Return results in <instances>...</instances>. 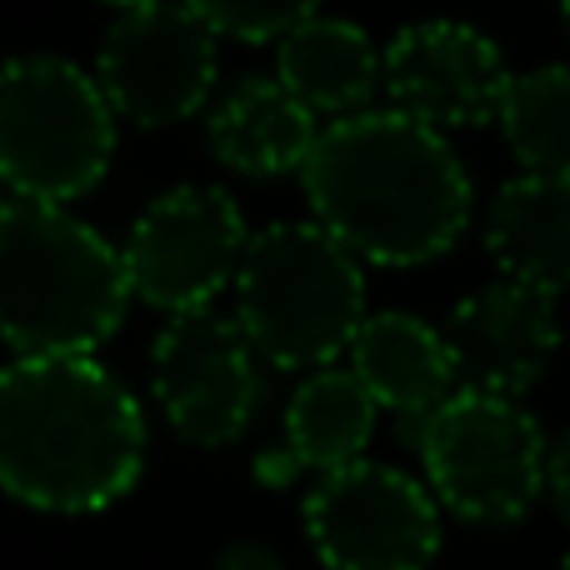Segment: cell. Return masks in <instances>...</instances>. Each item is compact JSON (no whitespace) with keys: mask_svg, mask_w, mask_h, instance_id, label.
I'll use <instances>...</instances> for the list:
<instances>
[{"mask_svg":"<svg viewBox=\"0 0 570 570\" xmlns=\"http://www.w3.org/2000/svg\"><path fill=\"white\" fill-rule=\"evenodd\" d=\"M216 26L190 0L116 16L96 56V76L116 116L140 130L200 116L216 90Z\"/></svg>","mask_w":570,"mask_h":570,"instance_id":"10","label":"cell"},{"mask_svg":"<svg viewBox=\"0 0 570 570\" xmlns=\"http://www.w3.org/2000/svg\"><path fill=\"white\" fill-rule=\"evenodd\" d=\"M375 395L351 365H321L295 381L285 401V451L301 461L305 475H331L341 465L365 461V445L375 435Z\"/></svg>","mask_w":570,"mask_h":570,"instance_id":"17","label":"cell"},{"mask_svg":"<svg viewBox=\"0 0 570 570\" xmlns=\"http://www.w3.org/2000/svg\"><path fill=\"white\" fill-rule=\"evenodd\" d=\"M351 371L365 381L385 415L395 421L405 451H415L425 425L451 395L465 391L445 325H431L411 311H375L351 341Z\"/></svg>","mask_w":570,"mask_h":570,"instance_id":"13","label":"cell"},{"mask_svg":"<svg viewBox=\"0 0 570 570\" xmlns=\"http://www.w3.org/2000/svg\"><path fill=\"white\" fill-rule=\"evenodd\" d=\"M546 501H551L556 515L570 525V425L561 435H551V455H546Z\"/></svg>","mask_w":570,"mask_h":570,"instance_id":"20","label":"cell"},{"mask_svg":"<svg viewBox=\"0 0 570 570\" xmlns=\"http://www.w3.org/2000/svg\"><path fill=\"white\" fill-rule=\"evenodd\" d=\"M301 525L321 570H431L445 541L431 485L385 461L315 475Z\"/></svg>","mask_w":570,"mask_h":570,"instance_id":"7","label":"cell"},{"mask_svg":"<svg viewBox=\"0 0 570 570\" xmlns=\"http://www.w3.org/2000/svg\"><path fill=\"white\" fill-rule=\"evenodd\" d=\"M445 341H451L461 381L471 391L525 395L541 385V375L551 371L556 351H561L556 295L501 276L451 305Z\"/></svg>","mask_w":570,"mask_h":570,"instance_id":"12","label":"cell"},{"mask_svg":"<svg viewBox=\"0 0 570 570\" xmlns=\"http://www.w3.org/2000/svg\"><path fill=\"white\" fill-rule=\"evenodd\" d=\"M276 76L315 116L341 120L371 110L375 90H385V50L355 20L311 16L276 40Z\"/></svg>","mask_w":570,"mask_h":570,"instance_id":"16","label":"cell"},{"mask_svg":"<svg viewBox=\"0 0 570 570\" xmlns=\"http://www.w3.org/2000/svg\"><path fill=\"white\" fill-rule=\"evenodd\" d=\"M100 6H110V10H120V16H126V10H146V6H166V0H100Z\"/></svg>","mask_w":570,"mask_h":570,"instance_id":"23","label":"cell"},{"mask_svg":"<svg viewBox=\"0 0 570 570\" xmlns=\"http://www.w3.org/2000/svg\"><path fill=\"white\" fill-rule=\"evenodd\" d=\"M311 220L365 266L415 271L471 230L475 190L445 130L405 110H355L321 130L301 170Z\"/></svg>","mask_w":570,"mask_h":570,"instance_id":"1","label":"cell"},{"mask_svg":"<svg viewBox=\"0 0 570 570\" xmlns=\"http://www.w3.org/2000/svg\"><path fill=\"white\" fill-rule=\"evenodd\" d=\"M495 126L521 170L570 180V66L521 70L505 90Z\"/></svg>","mask_w":570,"mask_h":570,"instance_id":"18","label":"cell"},{"mask_svg":"<svg viewBox=\"0 0 570 570\" xmlns=\"http://www.w3.org/2000/svg\"><path fill=\"white\" fill-rule=\"evenodd\" d=\"M150 395L170 435L196 451H226L261 411V351L236 315H170L150 341Z\"/></svg>","mask_w":570,"mask_h":570,"instance_id":"9","label":"cell"},{"mask_svg":"<svg viewBox=\"0 0 570 570\" xmlns=\"http://www.w3.org/2000/svg\"><path fill=\"white\" fill-rule=\"evenodd\" d=\"M485 256L505 281L535 285L546 295L570 291V180L521 170L491 196L485 210Z\"/></svg>","mask_w":570,"mask_h":570,"instance_id":"15","label":"cell"},{"mask_svg":"<svg viewBox=\"0 0 570 570\" xmlns=\"http://www.w3.org/2000/svg\"><path fill=\"white\" fill-rule=\"evenodd\" d=\"M250 230L236 196L226 186H186L160 190L140 206L126 236V266L136 301L166 315L210 311L220 291H236Z\"/></svg>","mask_w":570,"mask_h":570,"instance_id":"8","label":"cell"},{"mask_svg":"<svg viewBox=\"0 0 570 570\" xmlns=\"http://www.w3.org/2000/svg\"><path fill=\"white\" fill-rule=\"evenodd\" d=\"M415 455L441 511L465 525H515L546 501L551 441L521 395L465 385L435 411Z\"/></svg>","mask_w":570,"mask_h":570,"instance_id":"6","label":"cell"},{"mask_svg":"<svg viewBox=\"0 0 570 570\" xmlns=\"http://www.w3.org/2000/svg\"><path fill=\"white\" fill-rule=\"evenodd\" d=\"M136 301L126 250L56 200L0 210V331L10 355H96Z\"/></svg>","mask_w":570,"mask_h":570,"instance_id":"3","label":"cell"},{"mask_svg":"<svg viewBox=\"0 0 570 570\" xmlns=\"http://www.w3.org/2000/svg\"><path fill=\"white\" fill-rule=\"evenodd\" d=\"M190 6L216 26V36L246 40V46L281 40L301 20L321 16V0H190Z\"/></svg>","mask_w":570,"mask_h":570,"instance_id":"19","label":"cell"},{"mask_svg":"<svg viewBox=\"0 0 570 570\" xmlns=\"http://www.w3.org/2000/svg\"><path fill=\"white\" fill-rule=\"evenodd\" d=\"M301 461H295L285 445H271V451H261L256 455V481L261 485H271V491H281V485H291V481H301Z\"/></svg>","mask_w":570,"mask_h":570,"instance_id":"22","label":"cell"},{"mask_svg":"<svg viewBox=\"0 0 570 570\" xmlns=\"http://www.w3.org/2000/svg\"><path fill=\"white\" fill-rule=\"evenodd\" d=\"M210 570H291V566H285V556L266 541H230L216 551V566Z\"/></svg>","mask_w":570,"mask_h":570,"instance_id":"21","label":"cell"},{"mask_svg":"<svg viewBox=\"0 0 570 570\" xmlns=\"http://www.w3.org/2000/svg\"><path fill=\"white\" fill-rule=\"evenodd\" d=\"M556 570H570V551H566V556H561V566H556Z\"/></svg>","mask_w":570,"mask_h":570,"instance_id":"25","label":"cell"},{"mask_svg":"<svg viewBox=\"0 0 570 570\" xmlns=\"http://www.w3.org/2000/svg\"><path fill=\"white\" fill-rule=\"evenodd\" d=\"M146 471V411L96 355H10L0 375V485L40 515H96Z\"/></svg>","mask_w":570,"mask_h":570,"instance_id":"2","label":"cell"},{"mask_svg":"<svg viewBox=\"0 0 570 570\" xmlns=\"http://www.w3.org/2000/svg\"><path fill=\"white\" fill-rule=\"evenodd\" d=\"M236 321L276 371H321L351 351L365 325V261L321 220L256 230L236 276Z\"/></svg>","mask_w":570,"mask_h":570,"instance_id":"4","label":"cell"},{"mask_svg":"<svg viewBox=\"0 0 570 570\" xmlns=\"http://www.w3.org/2000/svg\"><path fill=\"white\" fill-rule=\"evenodd\" d=\"M116 106L96 70L66 56H16L0 76V176L10 196H90L116 160Z\"/></svg>","mask_w":570,"mask_h":570,"instance_id":"5","label":"cell"},{"mask_svg":"<svg viewBox=\"0 0 570 570\" xmlns=\"http://www.w3.org/2000/svg\"><path fill=\"white\" fill-rule=\"evenodd\" d=\"M511 66L481 26L411 20L385 46V96L395 110L435 130H471L501 120Z\"/></svg>","mask_w":570,"mask_h":570,"instance_id":"11","label":"cell"},{"mask_svg":"<svg viewBox=\"0 0 570 570\" xmlns=\"http://www.w3.org/2000/svg\"><path fill=\"white\" fill-rule=\"evenodd\" d=\"M561 26H566V36H570V0H561Z\"/></svg>","mask_w":570,"mask_h":570,"instance_id":"24","label":"cell"},{"mask_svg":"<svg viewBox=\"0 0 570 570\" xmlns=\"http://www.w3.org/2000/svg\"><path fill=\"white\" fill-rule=\"evenodd\" d=\"M321 116L281 86V76H240L206 110V146L240 180L301 176L321 140Z\"/></svg>","mask_w":570,"mask_h":570,"instance_id":"14","label":"cell"}]
</instances>
